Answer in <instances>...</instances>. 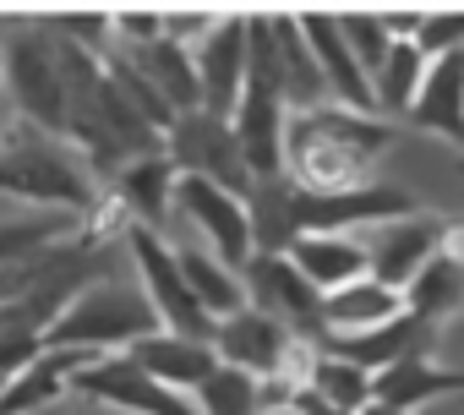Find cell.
I'll return each instance as SVG.
<instances>
[{
  "label": "cell",
  "mask_w": 464,
  "mask_h": 415,
  "mask_svg": "<svg viewBox=\"0 0 464 415\" xmlns=\"http://www.w3.org/2000/svg\"><path fill=\"white\" fill-rule=\"evenodd\" d=\"M399 126L377 115H355L339 104L285 115V180L306 197H339L372 186L377 159L393 148Z\"/></svg>",
  "instance_id": "1"
},
{
  "label": "cell",
  "mask_w": 464,
  "mask_h": 415,
  "mask_svg": "<svg viewBox=\"0 0 464 415\" xmlns=\"http://www.w3.org/2000/svg\"><path fill=\"white\" fill-rule=\"evenodd\" d=\"M159 333L142 290L131 279H88L66 295V306L44 323L39 350H77V355H126L137 339Z\"/></svg>",
  "instance_id": "2"
},
{
  "label": "cell",
  "mask_w": 464,
  "mask_h": 415,
  "mask_svg": "<svg viewBox=\"0 0 464 415\" xmlns=\"http://www.w3.org/2000/svg\"><path fill=\"white\" fill-rule=\"evenodd\" d=\"M0 202H17L23 214H77L88 219V208L99 202V180L88 175V164L44 131H17L0 148Z\"/></svg>",
  "instance_id": "3"
},
{
  "label": "cell",
  "mask_w": 464,
  "mask_h": 415,
  "mask_svg": "<svg viewBox=\"0 0 464 415\" xmlns=\"http://www.w3.org/2000/svg\"><path fill=\"white\" fill-rule=\"evenodd\" d=\"M0 99H6V110H17L34 131L61 137V126H66V82H61L55 44L39 28V17L28 28L0 34Z\"/></svg>",
  "instance_id": "4"
},
{
  "label": "cell",
  "mask_w": 464,
  "mask_h": 415,
  "mask_svg": "<svg viewBox=\"0 0 464 415\" xmlns=\"http://www.w3.org/2000/svg\"><path fill=\"white\" fill-rule=\"evenodd\" d=\"M164 241H191V246L213 252L218 263H229L236 274L257 257L246 202L229 197L213 180H197V175H175V202H169V230H164Z\"/></svg>",
  "instance_id": "5"
},
{
  "label": "cell",
  "mask_w": 464,
  "mask_h": 415,
  "mask_svg": "<svg viewBox=\"0 0 464 415\" xmlns=\"http://www.w3.org/2000/svg\"><path fill=\"white\" fill-rule=\"evenodd\" d=\"M164 159L175 164V175H197V180H213L224 186L229 197H252V175H246V159L236 148V131H229V121H213L202 110H186L164 126L159 137Z\"/></svg>",
  "instance_id": "6"
},
{
  "label": "cell",
  "mask_w": 464,
  "mask_h": 415,
  "mask_svg": "<svg viewBox=\"0 0 464 415\" xmlns=\"http://www.w3.org/2000/svg\"><path fill=\"white\" fill-rule=\"evenodd\" d=\"M126 252H131V263H137V279H131V285L142 290V301H148L159 333H180V339H202V344H208L213 323H208V312L191 301V290H186V279H180L175 252L164 246V236L126 225Z\"/></svg>",
  "instance_id": "7"
},
{
  "label": "cell",
  "mask_w": 464,
  "mask_h": 415,
  "mask_svg": "<svg viewBox=\"0 0 464 415\" xmlns=\"http://www.w3.org/2000/svg\"><path fill=\"white\" fill-rule=\"evenodd\" d=\"M241 290H246V306L274 317L290 339L323 344V295L295 274V263L285 252H257L241 268Z\"/></svg>",
  "instance_id": "8"
},
{
  "label": "cell",
  "mask_w": 464,
  "mask_h": 415,
  "mask_svg": "<svg viewBox=\"0 0 464 415\" xmlns=\"http://www.w3.org/2000/svg\"><path fill=\"white\" fill-rule=\"evenodd\" d=\"M442 230H448V219H437V214H404V219H382V225L361 230L366 279H377L388 290H404L442 252Z\"/></svg>",
  "instance_id": "9"
},
{
  "label": "cell",
  "mask_w": 464,
  "mask_h": 415,
  "mask_svg": "<svg viewBox=\"0 0 464 415\" xmlns=\"http://www.w3.org/2000/svg\"><path fill=\"white\" fill-rule=\"evenodd\" d=\"M66 393H82L93 404H110V410H126V415H197L191 399L159 388L153 377H142L126 355H93L88 366L72 372Z\"/></svg>",
  "instance_id": "10"
},
{
  "label": "cell",
  "mask_w": 464,
  "mask_h": 415,
  "mask_svg": "<svg viewBox=\"0 0 464 415\" xmlns=\"http://www.w3.org/2000/svg\"><path fill=\"white\" fill-rule=\"evenodd\" d=\"M191 72H197V110L213 121L236 115V99L246 88V39H241V12H224L218 28L191 50Z\"/></svg>",
  "instance_id": "11"
},
{
  "label": "cell",
  "mask_w": 464,
  "mask_h": 415,
  "mask_svg": "<svg viewBox=\"0 0 464 415\" xmlns=\"http://www.w3.org/2000/svg\"><path fill=\"white\" fill-rule=\"evenodd\" d=\"M208 344H213V361H218V366L246 372V377L268 382V377L279 372L285 350H290V333H285L274 317H263V312L241 306V312H229V317H218V323H213Z\"/></svg>",
  "instance_id": "12"
},
{
  "label": "cell",
  "mask_w": 464,
  "mask_h": 415,
  "mask_svg": "<svg viewBox=\"0 0 464 415\" xmlns=\"http://www.w3.org/2000/svg\"><path fill=\"white\" fill-rule=\"evenodd\" d=\"M295 28H301V39H306V55H312V66H317V77H323L328 104L355 110V115H372L366 72H361V66H355V55L344 50L334 12H295Z\"/></svg>",
  "instance_id": "13"
},
{
  "label": "cell",
  "mask_w": 464,
  "mask_h": 415,
  "mask_svg": "<svg viewBox=\"0 0 464 415\" xmlns=\"http://www.w3.org/2000/svg\"><path fill=\"white\" fill-rule=\"evenodd\" d=\"M110 197H115V208H121L126 225L164 236L169 230V202H175V164L164 159V148L126 159L110 175Z\"/></svg>",
  "instance_id": "14"
},
{
  "label": "cell",
  "mask_w": 464,
  "mask_h": 415,
  "mask_svg": "<svg viewBox=\"0 0 464 415\" xmlns=\"http://www.w3.org/2000/svg\"><path fill=\"white\" fill-rule=\"evenodd\" d=\"M404 126L431 131V137H442L453 148L464 142V50L426 61L420 88H415V99L404 110Z\"/></svg>",
  "instance_id": "15"
},
{
  "label": "cell",
  "mask_w": 464,
  "mask_h": 415,
  "mask_svg": "<svg viewBox=\"0 0 464 415\" xmlns=\"http://www.w3.org/2000/svg\"><path fill=\"white\" fill-rule=\"evenodd\" d=\"M459 388H464L459 366H442L437 355H410V361H393L388 372L372 377V404H382L393 415H415L437 399H453Z\"/></svg>",
  "instance_id": "16"
},
{
  "label": "cell",
  "mask_w": 464,
  "mask_h": 415,
  "mask_svg": "<svg viewBox=\"0 0 464 415\" xmlns=\"http://www.w3.org/2000/svg\"><path fill=\"white\" fill-rule=\"evenodd\" d=\"M126 361H131L142 377H153L159 388L180 393V399H191V393L202 388V377L218 366V361H213V344L180 339V333H148V339H137V344L126 350Z\"/></svg>",
  "instance_id": "17"
},
{
  "label": "cell",
  "mask_w": 464,
  "mask_h": 415,
  "mask_svg": "<svg viewBox=\"0 0 464 415\" xmlns=\"http://www.w3.org/2000/svg\"><path fill=\"white\" fill-rule=\"evenodd\" d=\"M285 257L295 263V274H301L317 295H334V290L366 279L361 236H295V241L285 246Z\"/></svg>",
  "instance_id": "18"
},
{
  "label": "cell",
  "mask_w": 464,
  "mask_h": 415,
  "mask_svg": "<svg viewBox=\"0 0 464 415\" xmlns=\"http://www.w3.org/2000/svg\"><path fill=\"white\" fill-rule=\"evenodd\" d=\"M268 28H274V88H279L285 110L295 115V110L328 104L323 77H317V66H312V55H306V39H301V28H295V12H268Z\"/></svg>",
  "instance_id": "19"
},
{
  "label": "cell",
  "mask_w": 464,
  "mask_h": 415,
  "mask_svg": "<svg viewBox=\"0 0 464 415\" xmlns=\"http://www.w3.org/2000/svg\"><path fill=\"white\" fill-rule=\"evenodd\" d=\"M393 317H404V301H399V290H388L377 279H355V285L323 295V339H355Z\"/></svg>",
  "instance_id": "20"
},
{
  "label": "cell",
  "mask_w": 464,
  "mask_h": 415,
  "mask_svg": "<svg viewBox=\"0 0 464 415\" xmlns=\"http://www.w3.org/2000/svg\"><path fill=\"white\" fill-rule=\"evenodd\" d=\"M164 246L175 252V268H180L191 301L208 312V323H218V317H229V312H241V306H246L241 274L229 268V263H218L213 252H202V246H191V241H164Z\"/></svg>",
  "instance_id": "21"
},
{
  "label": "cell",
  "mask_w": 464,
  "mask_h": 415,
  "mask_svg": "<svg viewBox=\"0 0 464 415\" xmlns=\"http://www.w3.org/2000/svg\"><path fill=\"white\" fill-rule=\"evenodd\" d=\"M159 99H164V110L169 115H186V110H197V72H191V50H180V44H164V39H153V44H142V50H115Z\"/></svg>",
  "instance_id": "22"
},
{
  "label": "cell",
  "mask_w": 464,
  "mask_h": 415,
  "mask_svg": "<svg viewBox=\"0 0 464 415\" xmlns=\"http://www.w3.org/2000/svg\"><path fill=\"white\" fill-rule=\"evenodd\" d=\"M399 301H404V312H410L415 323L448 328V323L459 317V306H464V257L437 252V257L399 290Z\"/></svg>",
  "instance_id": "23"
},
{
  "label": "cell",
  "mask_w": 464,
  "mask_h": 415,
  "mask_svg": "<svg viewBox=\"0 0 464 415\" xmlns=\"http://www.w3.org/2000/svg\"><path fill=\"white\" fill-rule=\"evenodd\" d=\"M77 230H82L77 214H6L0 219V268H17L39 252H55Z\"/></svg>",
  "instance_id": "24"
},
{
  "label": "cell",
  "mask_w": 464,
  "mask_h": 415,
  "mask_svg": "<svg viewBox=\"0 0 464 415\" xmlns=\"http://www.w3.org/2000/svg\"><path fill=\"white\" fill-rule=\"evenodd\" d=\"M61 399H66V377L50 355H39L34 366L0 382V415H39V410H55Z\"/></svg>",
  "instance_id": "25"
},
{
  "label": "cell",
  "mask_w": 464,
  "mask_h": 415,
  "mask_svg": "<svg viewBox=\"0 0 464 415\" xmlns=\"http://www.w3.org/2000/svg\"><path fill=\"white\" fill-rule=\"evenodd\" d=\"M191 410H197V415H257V410H263V388H257V377H246V372L213 366V372L202 377V388L191 393Z\"/></svg>",
  "instance_id": "26"
},
{
  "label": "cell",
  "mask_w": 464,
  "mask_h": 415,
  "mask_svg": "<svg viewBox=\"0 0 464 415\" xmlns=\"http://www.w3.org/2000/svg\"><path fill=\"white\" fill-rule=\"evenodd\" d=\"M334 23H339V39H344V50L355 55V66L366 72V82H372V72L382 66V55H388V34H382V23H377V12H334Z\"/></svg>",
  "instance_id": "27"
},
{
  "label": "cell",
  "mask_w": 464,
  "mask_h": 415,
  "mask_svg": "<svg viewBox=\"0 0 464 415\" xmlns=\"http://www.w3.org/2000/svg\"><path fill=\"white\" fill-rule=\"evenodd\" d=\"M410 44H415L420 61H437V55L464 50V12H459V6H426V12H420V28H415Z\"/></svg>",
  "instance_id": "28"
},
{
  "label": "cell",
  "mask_w": 464,
  "mask_h": 415,
  "mask_svg": "<svg viewBox=\"0 0 464 415\" xmlns=\"http://www.w3.org/2000/svg\"><path fill=\"white\" fill-rule=\"evenodd\" d=\"M218 17L224 12H202V6H159V39L180 44V50H197L218 28Z\"/></svg>",
  "instance_id": "29"
},
{
  "label": "cell",
  "mask_w": 464,
  "mask_h": 415,
  "mask_svg": "<svg viewBox=\"0 0 464 415\" xmlns=\"http://www.w3.org/2000/svg\"><path fill=\"white\" fill-rule=\"evenodd\" d=\"M257 415H312V410H306V404H301V393H295V399H274V404H263Z\"/></svg>",
  "instance_id": "30"
},
{
  "label": "cell",
  "mask_w": 464,
  "mask_h": 415,
  "mask_svg": "<svg viewBox=\"0 0 464 415\" xmlns=\"http://www.w3.org/2000/svg\"><path fill=\"white\" fill-rule=\"evenodd\" d=\"M39 415H66V410H61V404H55V410H39Z\"/></svg>",
  "instance_id": "31"
},
{
  "label": "cell",
  "mask_w": 464,
  "mask_h": 415,
  "mask_svg": "<svg viewBox=\"0 0 464 415\" xmlns=\"http://www.w3.org/2000/svg\"><path fill=\"white\" fill-rule=\"evenodd\" d=\"M0 126H6V99H0Z\"/></svg>",
  "instance_id": "32"
}]
</instances>
